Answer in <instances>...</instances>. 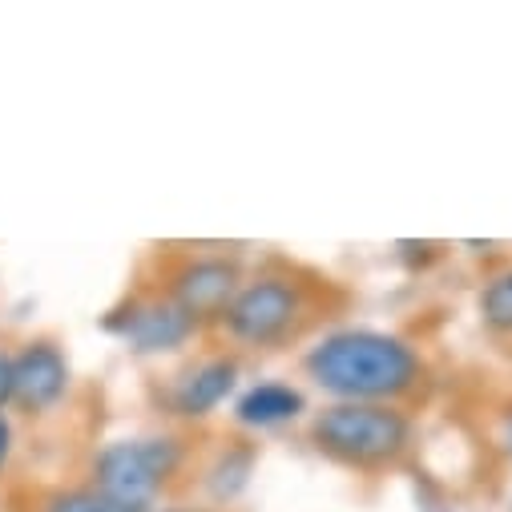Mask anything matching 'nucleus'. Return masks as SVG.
<instances>
[{"label":"nucleus","mask_w":512,"mask_h":512,"mask_svg":"<svg viewBox=\"0 0 512 512\" xmlns=\"http://www.w3.org/2000/svg\"><path fill=\"white\" fill-rule=\"evenodd\" d=\"M311 444L355 472H383L408 456L412 420L396 404H331L311 420Z\"/></svg>","instance_id":"f03ea898"},{"label":"nucleus","mask_w":512,"mask_h":512,"mask_svg":"<svg viewBox=\"0 0 512 512\" xmlns=\"http://www.w3.org/2000/svg\"><path fill=\"white\" fill-rule=\"evenodd\" d=\"M182 464V444L174 436L113 440L93 460V492L113 512H158V496Z\"/></svg>","instance_id":"7ed1b4c3"},{"label":"nucleus","mask_w":512,"mask_h":512,"mask_svg":"<svg viewBox=\"0 0 512 512\" xmlns=\"http://www.w3.org/2000/svg\"><path fill=\"white\" fill-rule=\"evenodd\" d=\"M303 371L335 404H396L424 383V355L392 335L371 327H347L323 335L307 355Z\"/></svg>","instance_id":"f257e3e1"},{"label":"nucleus","mask_w":512,"mask_h":512,"mask_svg":"<svg viewBox=\"0 0 512 512\" xmlns=\"http://www.w3.org/2000/svg\"><path fill=\"white\" fill-rule=\"evenodd\" d=\"M500 448H504V456L512 460V408L500 416Z\"/></svg>","instance_id":"4468645a"},{"label":"nucleus","mask_w":512,"mask_h":512,"mask_svg":"<svg viewBox=\"0 0 512 512\" xmlns=\"http://www.w3.org/2000/svg\"><path fill=\"white\" fill-rule=\"evenodd\" d=\"M13 404V355L0 351V408Z\"/></svg>","instance_id":"f8f14e48"},{"label":"nucleus","mask_w":512,"mask_h":512,"mask_svg":"<svg viewBox=\"0 0 512 512\" xmlns=\"http://www.w3.org/2000/svg\"><path fill=\"white\" fill-rule=\"evenodd\" d=\"M105 331H113L138 355H166V351L186 347L194 339L198 323L170 295H146V299H130L117 311H109Z\"/></svg>","instance_id":"39448f33"},{"label":"nucleus","mask_w":512,"mask_h":512,"mask_svg":"<svg viewBox=\"0 0 512 512\" xmlns=\"http://www.w3.org/2000/svg\"><path fill=\"white\" fill-rule=\"evenodd\" d=\"M303 319H307L303 283H295L291 275L267 271V275L242 279V287L218 327L226 331V339H234L242 347H279L299 331Z\"/></svg>","instance_id":"20e7f679"},{"label":"nucleus","mask_w":512,"mask_h":512,"mask_svg":"<svg viewBox=\"0 0 512 512\" xmlns=\"http://www.w3.org/2000/svg\"><path fill=\"white\" fill-rule=\"evenodd\" d=\"M69 392V359L53 339H33L13 355V400L29 412L53 408Z\"/></svg>","instance_id":"0eeeda50"},{"label":"nucleus","mask_w":512,"mask_h":512,"mask_svg":"<svg viewBox=\"0 0 512 512\" xmlns=\"http://www.w3.org/2000/svg\"><path fill=\"white\" fill-rule=\"evenodd\" d=\"M476 311H480V323L496 335H512V267L496 271L480 295H476Z\"/></svg>","instance_id":"9d476101"},{"label":"nucleus","mask_w":512,"mask_h":512,"mask_svg":"<svg viewBox=\"0 0 512 512\" xmlns=\"http://www.w3.org/2000/svg\"><path fill=\"white\" fill-rule=\"evenodd\" d=\"M242 287V271L234 259H222V254H194V259L178 263L166 279V295L198 323H222L226 307L234 303Z\"/></svg>","instance_id":"423d86ee"},{"label":"nucleus","mask_w":512,"mask_h":512,"mask_svg":"<svg viewBox=\"0 0 512 512\" xmlns=\"http://www.w3.org/2000/svg\"><path fill=\"white\" fill-rule=\"evenodd\" d=\"M234 388H238V359L214 355V359H202L178 375L174 392H170V408L186 420H202L214 408H222L234 396Z\"/></svg>","instance_id":"6e6552de"},{"label":"nucleus","mask_w":512,"mask_h":512,"mask_svg":"<svg viewBox=\"0 0 512 512\" xmlns=\"http://www.w3.org/2000/svg\"><path fill=\"white\" fill-rule=\"evenodd\" d=\"M307 412V396L295 388V383L283 379H267V383H254L234 400V420L242 428H279L291 424Z\"/></svg>","instance_id":"1a4fd4ad"},{"label":"nucleus","mask_w":512,"mask_h":512,"mask_svg":"<svg viewBox=\"0 0 512 512\" xmlns=\"http://www.w3.org/2000/svg\"><path fill=\"white\" fill-rule=\"evenodd\" d=\"M41 512H113V508L93 488H61L41 504Z\"/></svg>","instance_id":"9b49d317"},{"label":"nucleus","mask_w":512,"mask_h":512,"mask_svg":"<svg viewBox=\"0 0 512 512\" xmlns=\"http://www.w3.org/2000/svg\"><path fill=\"white\" fill-rule=\"evenodd\" d=\"M9 452H13V424L0 416V468L9 464Z\"/></svg>","instance_id":"ddd939ff"}]
</instances>
